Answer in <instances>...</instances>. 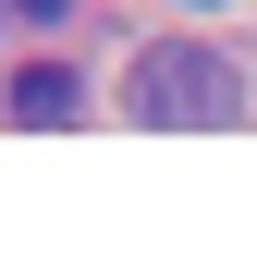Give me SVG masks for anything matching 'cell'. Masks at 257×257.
Here are the masks:
<instances>
[{
    "instance_id": "1",
    "label": "cell",
    "mask_w": 257,
    "mask_h": 257,
    "mask_svg": "<svg viewBox=\"0 0 257 257\" xmlns=\"http://www.w3.org/2000/svg\"><path fill=\"white\" fill-rule=\"evenodd\" d=\"M122 110L159 122V135H220V122L245 110V74H233V49H208V37H159V49H135Z\"/></svg>"
},
{
    "instance_id": "3",
    "label": "cell",
    "mask_w": 257,
    "mask_h": 257,
    "mask_svg": "<svg viewBox=\"0 0 257 257\" xmlns=\"http://www.w3.org/2000/svg\"><path fill=\"white\" fill-rule=\"evenodd\" d=\"M0 13H13V25H61L74 0H0Z\"/></svg>"
},
{
    "instance_id": "2",
    "label": "cell",
    "mask_w": 257,
    "mask_h": 257,
    "mask_svg": "<svg viewBox=\"0 0 257 257\" xmlns=\"http://www.w3.org/2000/svg\"><path fill=\"white\" fill-rule=\"evenodd\" d=\"M74 110H86L74 61H25V74H13V122H74Z\"/></svg>"
}]
</instances>
